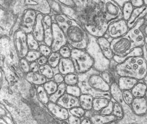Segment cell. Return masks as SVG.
Wrapping results in <instances>:
<instances>
[{
    "label": "cell",
    "mask_w": 147,
    "mask_h": 124,
    "mask_svg": "<svg viewBox=\"0 0 147 124\" xmlns=\"http://www.w3.org/2000/svg\"><path fill=\"white\" fill-rule=\"evenodd\" d=\"M145 98L146 100V102H147V90H146V94H145Z\"/></svg>",
    "instance_id": "6125c7cd"
},
{
    "label": "cell",
    "mask_w": 147,
    "mask_h": 124,
    "mask_svg": "<svg viewBox=\"0 0 147 124\" xmlns=\"http://www.w3.org/2000/svg\"><path fill=\"white\" fill-rule=\"evenodd\" d=\"M64 82L67 86L76 85L79 83V76L75 73H69L65 75Z\"/></svg>",
    "instance_id": "d590c367"
},
{
    "label": "cell",
    "mask_w": 147,
    "mask_h": 124,
    "mask_svg": "<svg viewBox=\"0 0 147 124\" xmlns=\"http://www.w3.org/2000/svg\"><path fill=\"white\" fill-rule=\"evenodd\" d=\"M129 2L132 4L134 8L144 6L143 0H129Z\"/></svg>",
    "instance_id": "db71d44e"
},
{
    "label": "cell",
    "mask_w": 147,
    "mask_h": 124,
    "mask_svg": "<svg viewBox=\"0 0 147 124\" xmlns=\"http://www.w3.org/2000/svg\"><path fill=\"white\" fill-rule=\"evenodd\" d=\"M53 79L55 82H56L59 85L60 83H61L64 82V75L61 74L60 73H56L54 75Z\"/></svg>",
    "instance_id": "681fc988"
},
{
    "label": "cell",
    "mask_w": 147,
    "mask_h": 124,
    "mask_svg": "<svg viewBox=\"0 0 147 124\" xmlns=\"http://www.w3.org/2000/svg\"><path fill=\"white\" fill-rule=\"evenodd\" d=\"M74 8L62 6L63 13L75 20L90 35L105 36L110 24L105 17V0H74Z\"/></svg>",
    "instance_id": "6da1fadb"
},
{
    "label": "cell",
    "mask_w": 147,
    "mask_h": 124,
    "mask_svg": "<svg viewBox=\"0 0 147 124\" xmlns=\"http://www.w3.org/2000/svg\"><path fill=\"white\" fill-rule=\"evenodd\" d=\"M43 86L45 88L48 94L51 95L56 91L58 87V84L53 80H49L47 81L43 85Z\"/></svg>",
    "instance_id": "8d00e7d4"
},
{
    "label": "cell",
    "mask_w": 147,
    "mask_h": 124,
    "mask_svg": "<svg viewBox=\"0 0 147 124\" xmlns=\"http://www.w3.org/2000/svg\"><path fill=\"white\" fill-rule=\"evenodd\" d=\"M66 93L76 97H79L81 95L82 91L78 85L67 86L66 89Z\"/></svg>",
    "instance_id": "60d3db41"
},
{
    "label": "cell",
    "mask_w": 147,
    "mask_h": 124,
    "mask_svg": "<svg viewBox=\"0 0 147 124\" xmlns=\"http://www.w3.org/2000/svg\"><path fill=\"white\" fill-rule=\"evenodd\" d=\"M123 97L125 102L127 105H131L134 97L133 96L131 90H123Z\"/></svg>",
    "instance_id": "f6af8a7d"
},
{
    "label": "cell",
    "mask_w": 147,
    "mask_h": 124,
    "mask_svg": "<svg viewBox=\"0 0 147 124\" xmlns=\"http://www.w3.org/2000/svg\"><path fill=\"white\" fill-rule=\"evenodd\" d=\"M96 112L94 111V114L89 118L92 124H107L118 119L117 117L113 114L103 115L100 113L98 114Z\"/></svg>",
    "instance_id": "603a6c76"
},
{
    "label": "cell",
    "mask_w": 147,
    "mask_h": 124,
    "mask_svg": "<svg viewBox=\"0 0 147 124\" xmlns=\"http://www.w3.org/2000/svg\"><path fill=\"white\" fill-rule=\"evenodd\" d=\"M96 42L104 57L108 60L113 59L114 55L111 47V42L103 36L97 38Z\"/></svg>",
    "instance_id": "ac0fdd59"
},
{
    "label": "cell",
    "mask_w": 147,
    "mask_h": 124,
    "mask_svg": "<svg viewBox=\"0 0 147 124\" xmlns=\"http://www.w3.org/2000/svg\"><path fill=\"white\" fill-rule=\"evenodd\" d=\"M119 77H130L138 81L142 80L147 74V61L143 56H134L126 58L115 66Z\"/></svg>",
    "instance_id": "7a4b0ae2"
},
{
    "label": "cell",
    "mask_w": 147,
    "mask_h": 124,
    "mask_svg": "<svg viewBox=\"0 0 147 124\" xmlns=\"http://www.w3.org/2000/svg\"><path fill=\"white\" fill-rule=\"evenodd\" d=\"M57 68L59 73L64 75L69 73H75V69L73 61L70 58H61Z\"/></svg>",
    "instance_id": "7402d4cb"
},
{
    "label": "cell",
    "mask_w": 147,
    "mask_h": 124,
    "mask_svg": "<svg viewBox=\"0 0 147 124\" xmlns=\"http://www.w3.org/2000/svg\"><path fill=\"white\" fill-rule=\"evenodd\" d=\"M19 68L21 72L25 74L30 71V63L25 58H20L19 61Z\"/></svg>",
    "instance_id": "b9f144b4"
},
{
    "label": "cell",
    "mask_w": 147,
    "mask_h": 124,
    "mask_svg": "<svg viewBox=\"0 0 147 124\" xmlns=\"http://www.w3.org/2000/svg\"><path fill=\"white\" fill-rule=\"evenodd\" d=\"M44 15L42 13H38L37 20L32 33L34 37L39 42L44 41V30L42 23Z\"/></svg>",
    "instance_id": "44dd1931"
},
{
    "label": "cell",
    "mask_w": 147,
    "mask_h": 124,
    "mask_svg": "<svg viewBox=\"0 0 147 124\" xmlns=\"http://www.w3.org/2000/svg\"><path fill=\"white\" fill-rule=\"evenodd\" d=\"M144 1V5L147 7V0H143Z\"/></svg>",
    "instance_id": "91938a15"
},
{
    "label": "cell",
    "mask_w": 147,
    "mask_h": 124,
    "mask_svg": "<svg viewBox=\"0 0 147 124\" xmlns=\"http://www.w3.org/2000/svg\"><path fill=\"white\" fill-rule=\"evenodd\" d=\"M104 13L109 23L116 21L120 16H122V8L114 0H105Z\"/></svg>",
    "instance_id": "4fadbf2b"
},
{
    "label": "cell",
    "mask_w": 147,
    "mask_h": 124,
    "mask_svg": "<svg viewBox=\"0 0 147 124\" xmlns=\"http://www.w3.org/2000/svg\"><path fill=\"white\" fill-rule=\"evenodd\" d=\"M56 103L68 110L75 107L80 106L79 98L67 93L62 95Z\"/></svg>",
    "instance_id": "2e32d148"
},
{
    "label": "cell",
    "mask_w": 147,
    "mask_h": 124,
    "mask_svg": "<svg viewBox=\"0 0 147 124\" xmlns=\"http://www.w3.org/2000/svg\"><path fill=\"white\" fill-rule=\"evenodd\" d=\"M73 61L75 73L82 74L90 71L94 66V60L86 50L72 49L70 58Z\"/></svg>",
    "instance_id": "5b68a950"
},
{
    "label": "cell",
    "mask_w": 147,
    "mask_h": 124,
    "mask_svg": "<svg viewBox=\"0 0 147 124\" xmlns=\"http://www.w3.org/2000/svg\"><path fill=\"white\" fill-rule=\"evenodd\" d=\"M113 106H114V102L112 101H110L108 105L104 107L103 109L100 110L99 112L100 114L103 115H110L112 114L113 111Z\"/></svg>",
    "instance_id": "7dc6e473"
},
{
    "label": "cell",
    "mask_w": 147,
    "mask_h": 124,
    "mask_svg": "<svg viewBox=\"0 0 147 124\" xmlns=\"http://www.w3.org/2000/svg\"><path fill=\"white\" fill-rule=\"evenodd\" d=\"M68 43L72 49L86 50L89 44L87 31L78 23L69 26L65 31Z\"/></svg>",
    "instance_id": "277c9868"
},
{
    "label": "cell",
    "mask_w": 147,
    "mask_h": 124,
    "mask_svg": "<svg viewBox=\"0 0 147 124\" xmlns=\"http://www.w3.org/2000/svg\"><path fill=\"white\" fill-rule=\"evenodd\" d=\"M129 30L127 21L121 18L111 22L108 26L107 33L111 38L114 39L126 35Z\"/></svg>",
    "instance_id": "8fae6325"
},
{
    "label": "cell",
    "mask_w": 147,
    "mask_h": 124,
    "mask_svg": "<svg viewBox=\"0 0 147 124\" xmlns=\"http://www.w3.org/2000/svg\"><path fill=\"white\" fill-rule=\"evenodd\" d=\"M122 124H143V123H136V122H130V123H122Z\"/></svg>",
    "instance_id": "680465c9"
},
{
    "label": "cell",
    "mask_w": 147,
    "mask_h": 124,
    "mask_svg": "<svg viewBox=\"0 0 147 124\" xmlns=\"http://www.w3.org/2000/svg\"><path fill=\"white\" fill-rule=\"evenodd\" d=\"M69 113L73 115L81 118L85 115L86 110H84L82 107L78 106L69 109Z\"/></svg>",
    "instance_id": "7bdbcfd3"
},
{
    "label": "cell",
    "mask_w": 147,
    "mask_h": 124,
    "mask_svg": "<svg viewBox=\"0 0 147 124\" xmlns=\"http://www.w3.org/2000/svg\"><path fill=\"white\" fill-rule=\"evenodd\" d=\"M27 41L29 50H38L39 42L37 41L32 33L27 34Z\"/></svg>",
    "instance_id": "74e56055"
},
{
    "label": "cell",
    "mask_w": 147,
    "mask_h": 124,
    "mask_svg": "<svg viewBox=\"0 0 147 124\" xmlns=\"http://www.w3.org/2000/svg\"><path fill=\"white\" fill-rule=\"evenodd\" d=\"M25 77L29 83L36 86L43 85L47 81V78L39 72L30 71L25 74Z\"/></svg>",
    "instance_id": "d4e9b609"
},
{
    "label": "cell",
    "mask_w": 147,
    "mask_h": 124,
    "mask_svg": "<svg viewBox=\"0 0 147 124\" xmlns=\"http://www.w3.org/2000/svg\"><path fill=\"white\" fill-rule=\"evenodd\" d=\"M134 7L132 4L129 1L125 2L122 7V18L127 21L130 18Z\"/></svg>",
    "instance_id": "d6a6232c"
},
{
    "label": "cell",
    "mask_w": 147,
    "mask_h": 124,
    "mask_svg": "<svg viewBox=\"0 0 147 124\" xmlns=\"http://www.w3.org/2000/svg\"><path fill=\"white\" fill-rule=\"evenodd\" d=\"M134 114L137 116H142L147 113V102L144 97L134 98L131 105Z\"/></svg>",
    "instance_id": "e0dca14e"
},
{
    "label": "cell",
    "mask_w": 147,
    "mask_h": 124,
    "mask_svg": "<svg viewBox=\"0 0 147 124\" xmlns=\"http://www.w3.org/2000/svg\"><path fill=\"white\" fill-rule=\"evenodd\" d=\"M142 81H143V82L147 86V74L145 75V77L142 79Z\"/></svg>",
    "instance_id": "6f0895ef"
},
{
    "label": "cell",
    "mask_w": 147,
    "mask_h": 124,
    "mask_svg": "<svg viewBox=\"0 0 147 124\" xmlns=\"http://www.w3.org/2000/svg\"><path fill=\"white\" fill-rule=\"evenodd\" d=\"M141 30L145 37L147 38V23L145 22L141 26Z\"/></svg>",
    "instance_id": "11a10c76"
},
{
    "label": "cell",
    "mask_w": 147,
    "mask_h": 124,
    "mask_svg": "<svg viewBox=\"0 0 147 124\" xmlns=\"http://www.w3.org/2000/svg\"><path fill=\"white\" fill-rule=\"evenodd\" d=\"M67 85L63 82L58 85V87L56 91L49 96V101L56 103L58 99L66 93Z\"/></svg>",
    "instance_id": "4dcf8cb0"
},
{
    "label": "cell",
    "mask_w": 147,
    "mask_h": 124,
    "mask_svg": "<svg viewBox=\"0 0 147 124\" xmlns=\"http://www.w3.org/2000/svg\"><path fill=\"white\" fill-rule=\"evenodd\" d=\"M68 124H81L80 118L75 115H70L68 118Z\"/></svg>",
    "instance_id": "f907efd6"
},
{
    "label": "cell",
    "mask_w": 147,
    "mask_h": 124,
    "mask_svg": "<svg viewBox=\"0 0 147 124\" xmlns=\"http://www.w3.org/2000/svg\"><path fill=\"white\" fill-rule=\"evenodd\" d=\"M53 17V21L56 22L64 33L69 26L78 23L75 20L69 18L68 15L64 13L57 14L54 15Z\"/></svg>",
    "instance_id": "ffe728a7"
},
{
    "label": "cell",
    "mask_w": 147,
    "mask_h": 124,
    "mask_svg": "<svg viewBox=\"0 0 147 124\" xmlns=\"http://www.w3.org/2000/svg\"><path fill=\"white\" fill-rule=\"evenodd\" d=\"M146 15L147 7L145 5L138 7H135L130 18L127 21L129 28L131 29L133 27L140 19L145 18Z\"/></svg>",
    "instance_id": "d6986e66"
},
{
    "label": "cell",
    "mask_w": 147,
    "mask_h": 124,
    "mask_svg": "<svg viewBox=\"0 0 147 124\" xmlns=\"http://www.w3.org/2000/svg\"><path fill=\"white\" fill-rule=\"evenodd\" d=\"M61 58V57L59 52H52V53L48 57V63L52 68H56L58 66Z\"/></svg>",
    "instance_id": "e575fe53"
},
{
    "label": "cell",
    "mask_w": 147,
    "mask_h": 124,
    "mask_svg": "<svg viewBox=\"0 0 147 124\" xmlns=\"http://www.w3.org/2000/svg\"><path fill=\"white\" fill-rule=\"evenodd\" d=\"M41 54L38 50H29L25 57V59L29 62L37 61V60L41 57Z\"/></svg>",
    "instance_id": "f35d334b"
},
{
    "label": "cell",
    "mask_w": 147,
    "mask_h": 124,
    "mask_svg": "<svg viewBox=\"0 0 147 124\" xmlns=\"http://www.w3.org/2000/svg\"><path fill=\"white\" fill-rule=\"evenodd\" d=\"M56 2L59 3L62 6L68 7V8H74L75 6L74 0H55Z\"/></svg>",
    "instance_id": "c3c4849f"
},
{
    "label": "cell",
    "mask_w": 147,
    "mask_h": 124,
    "mask_svg": "<svg viewBox=\"0 0 147 124\" xmlns=\"http://www.w3.org/2000/svg\"><path fill=\"white\" fill-rule=\"evenodd\" d=\"M144 55V51L142 49V47H136L133 48L130 52L127 54L125 57H119L117 55H114L113 57V60L117 63H121L122 62H123L126 58L130 57H134V56H143Z\"/></svg>",
    "instance_id": "83f0119b"
},
{
    "label": "cell",
    "mask_w": 147,
    "mask_h": 124,
    "mask_svg": "<svg viewBox=\"0 0 147 124\" xmlns=\"http://www.w3.org/2000/svg\"><path fill=\"white\" fill-rule=\"evenodd\" d=\"M39 73L46 77L47 79H52L55 75L53 68L48 63L40 66L39 69Z\"/></svg>",
    "instance_id": "836d02e7"
},
{
    "label": "cell",
    "mask_w": 147,
    "mask_h": 124,
    "mask_svg": "<svg viewBox=\"0 0 147 124\" xmlns=\"http://www.w3.org/2000/svg\"><path fill=\"white\" fill-rule=\"evenodd\" d=\"M81 124H92V123L90 119L86 118L81 121Z\"/></svg>",
    "instance_id": "9f6ffc18"
},
{
    "label": "cell",
    "mask_w": 147,
    "mask_h": 124,
    "mask_svg": "<svg viewBox=\"0 0 147 124\" xmlns=\"http://www.w3.org/2000/svg\"><path fill=\"white\" fill-rule=\"evenodd\" d=\"M47 105V109L56 118L63 121L68 119L69 117V112L68 109L62 107L57 103L51 101H49Z\"/></svg>",
    "instance_id": "5bb4252c"
},
{
    "label": "cell",
    "mask_w": 147,
    "mask_h": 124,
    "mask_svg": "<svg viewBox=\"0 0 147 124\" xmlns=\"http://www.w3.org/2000/svg\"><path fill=\"white\" fill-rule=\"evenodd\" d=\"M110 99L102 97H98L94 98L93 110L96 112H100L102 109L105 107L109 103Z\"/></svg>",
    "instance_id": "f546056e"
},
{
    "label": "cell",
    "mask_w": 147,
    "mask_h": 124,
    "mask_svg": "<svg viewBox=\"0 0 147 124\" xmlns=\"http://www.w3.org/2000/svg\"><path fill=\"white\" fill-rule=\"evenodd\" d=\"M13 39L16 52L20 59L25 58L29 50L27 41V34L20 29H18L14 33Z\"/></svg>",
    "instance_id": "ba28073f"
},
{
    "label": "cell",
    "mask_w": 147,
    "mask_h": 124,
    "mask_svg": "<svg viewBox=\"0 0 147 124\" xmlns=\"http://www.w3.org/2000/svg\"><path fill=\"white\" fill-rule=\"evenodd\" d=\"M145 50H146V56H147V42L145 44Z\"/></svg>",
    "instance_id": "94428289"
},
{
    "label": "cell",
    "mask_w": 147,
    "mask_h": 124,
    "mask_svg": "<svg viewBox=\"0 0 147 124\" xmlns=\"http://www.w3.org/2000/svg\"><path fill=\"white\" fill-rule=\"evenodd\" d=\"M52 35L53 39L51 45L52 52H59L61 47L68 43L67 39L64 31L53 21L52 23Z\"/></svg>",
    "instance_id": "30bf717a"
},
{
    "label": "cell",
    "mask_w": 147,
    "mask_h": 124,
    "mask_svg": "<svg viewBox=\"0 0 147 124\" xmlns=\"http://www.w3.org/2000/svg\"><path fill=\"white\" fill-rule=\"evenodd\" d=\"M111 47L114 55L125 57L134 48L133 42L126 35L114 38L111 41Z\"/></svg>",
    "instance_id": "52a82bcc"
},
{
    "label": "cell",
    "mask_w": 147,
    "mask_h": 124,
    "mask_svg": "<svg viewBox=\"0 0 147 124\" xmlns=\"http://www.w3.org/2000/svg\"><path fill=\"white\" fill-rule=\"evenodd\" d=\"M36 92L40 101L44 105H47L49 102V97H48V94L44 86L42 85L37 86Z\"/></svg>",
    "instance_id": "1f68e13d"
},
{
    "label": "cell",
    "mask_w": 147,
    "mask_h": 124,
    "mask_svg": "<svg viewBox=\"0 0 147 124\" xmlns=\"http://www.w3.org/2000/svg\"><path fill=\"white\" fill-rule=\"evenodd\" d=\"M80 106L86 111L91 110L93 107V101L94 97L91 94H82L79 97Z\"/></svg>",
    "instance_id": "4316f807"
},
{
    "label": "cell",
    "mask_w": 147,
    "mask_h": 124,
    "mask_svg": "<svg viewBox=\"0 0 147 124\" xmlns=\"http://www.w3.org/2000/svg\"><path fill=\"white\" fill-rule=\"evenodd\" d=\"M27 9L34 10L43 15L50 14L52 11L48 0H15L12 14L17 19L21 18L24 11Z\"/></svg>",
    "instance_id": "3957f363"
},
{
    "label": "cell",
    "mask_w": 147,
    "mask_h": 124,
    "mask_svg": "<svg viewBox=\"0 0 147 124\" xmlns=\"http://www.w3.org/2000/svg\"><path fill=\"white\" fill-rule=\"evenodd\" d=\"M138 81L137 79L130 77H119L118 79V84L122 91L131 90Z\"/></svg>",
    "instance_id": "484cf974"
},
{
    "label": "cell",
    "mask_w": 147,
    "mask_h": 124,
    "mask_svg": "<svg viewBox=\"0 0 147 124\" xmlns=\"http://www.w3.org/2000/svg\"><path fill=\"white\" fill-rule=\"evenodd\" d=\"M110 93L111 97L115 100V101L119 103L122 107L125 105H127L124 101L123 91L119 87L118 82H113L110 85Z\"/></svg>",
    "instance_id": "cb8c5ba5"
},
{
    "label": "cell",
    "mask_w": 147,
    "mask_h": 124,
    "mask_svg": "<svg viewBox=\"0 0 147 124\" xmlns=\"http://www.w3.org/2000/svg\"><path fill=\"white\" fill-rule=\"evenodd\" d=\"M145 22V18L140 19L131 29H129L126 35L133 42L134 47H142L146 44L145 37L141 30V26Z\"/></svg>",
    "instance_id": "9c48e42d"
},
{
    "label": "cell",
    "mask_w": 147,
    "mask_h": 124,
    "mask_svg": "<svg viewBox=\"0 0 147 124\" xmlns=\"http://www.w3.org/2000/svg\"><path fill=\"white\" fill-rule=\"evenodd\" d=\"M40 65L37 61H34L30 63V71L33 72H39Z\"/></svg>",
    "instance_id": "816d5d0a"
},
{
    "label": "cell",
    "mask_w": 147,
    "mask_h": 124,
    "mask_svg": "<svg viewBox=\"0 0 147 124\" xmlns=\"http://www.w3.org/2000/svg\"><path fill=\"white\" fill-rule=\"evenodd\" d=\"M38 13L33 9H27L24 11L21 20L20 29L27 34L32 33Z\"/></svg>",
    "instance_id": "7c38bea8"
},
{
    "label": "cell",
    "mask_w": 147,
    "mask_h": 124,
    "mask_svg": "<svg viewBox=\"0 0 147 124\" xmlns=\"http://www.w3.org/2000/svg\"><path fill=\"white\" fill-rule=\"evenodd\" d=\"M38 50L41 53L42 55H44L47 57H48L49 56V55L52 52L51 47L50 46L47 45L46 44L40 45Z\"/></svg>",
    "instance_id": "bcb514c9"
},
{
    "label": "cell",
    "mask_w": 147,
    "mask_h": 124,
    "mask_svg": "<svg viewBox=\"0 0 147 124\" xmlns=\"http://www.w3.org/2000/svg\"><path fill=\"white\" fill-rule=\"evenodd\" d=\"M30 111L38 124H67L59 121L48 110L35 99H30L28 103Z\"/></svg>",
    "instance_id": "8992f818"
},
{
    "label": "cell",
    "mask_w": 147,
    "mask_h": 124,
    "mask_svg": "<svg viewBox=\"0 0 147 124\" xmlns=\"http://www.w3.org/2000/svg\"><path fill=\"white\" fill-rule=\"evenodd\" d=\"M114 115L117 117L118 119H122L124 117V111L123 107L117 102H114L113 113Z\"/></svg>",
    "instance_id": "ab89813d"
},
{
    "label": "cell",
    "mask_w": 147,
    "mask_h": 124,
    "mask_svg": "<svg viewBox=\"0 0 147 124\" xmlns=\"http://www.w3.org/2000/svg\"><path fill=\"white\" fill-rule=\"evenodd\" d=\"M48 58L47 57L44 55H41V57L37 60V63L40 66H42L48 63Z\"/></svg>",
    "instance_id": "f5cc1de1"
},
{
    "label": "cell",
    "mask_w": 147,
    "mask_h": 124,
    "mask_svg": "<svg viewBox=\"0 0 147 124\" xmlns=\"http://www.w3.org/2000/svg\"><path fill=\"white\" fill-rule=\"evenodd\" d=\"M44 30V43L49 46H51L53 39L52 35V17L50 14L44 15L42 21Z\"/></svg>",
    "instance_id": "9a60e30c"
},
{
    "label": "cell",
    "mask_w": 147,
    "mask_h": 124,
    "mask_svg": "<svg viewBox=\"0 0 147 124\" xmlns=\"http://www.w3.org/2000/svg\"><path fill=\"white\" fill-rule=\"evenodd\" d=\"M71 52H72V49H71V48L67 45L61 47V49L59 51V53H60L61 58H71Z\"/></svg>",
    "instance_id": "ee69618b"
},
{
    "label": "cell",
    "mask_w": 147,
    "mask_h": 124,
    "mask_svg": "<svg viewBox=\"0 0 147 124\" xmlns=\"http://www.w3.org/2000/svg\"><path fill=\"white\" fill-rule=\"evenodd\" d=\"M146 90L147 86L144 82H138L131 90V91L134 98H140L145 97Z\"/></svg>",
    "instance_id": "f1b7e54d"
}]
</instances>
